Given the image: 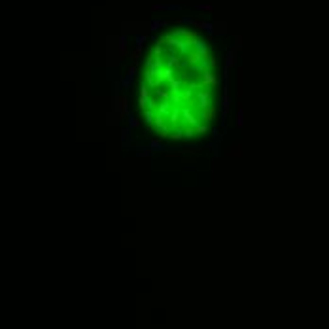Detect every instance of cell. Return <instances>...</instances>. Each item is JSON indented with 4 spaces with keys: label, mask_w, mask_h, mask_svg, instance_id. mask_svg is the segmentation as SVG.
<instances>
[{
    "label": "cell",
    "mask_w": 329,
    "mask_h": 329,
    "mask_svg": "<svg viewBox=\"0 0 329 329\" xmlns=\"http://www.w3.org/2000/svg\"><path fill=\"white\" fill-rule=\"evenodd\" d=\"M203 70H204V74H203V83H201V87H206V85H208V87H216L218 80L214 78V74L208 70V68H203Z\"/></svg>",
    "instance_id": "1"
},
{
    "label": "cell",
    "mask_w": 329,
    "mask_h": 329,
    "mask_svg": "<svg viewBox=\"0 0 329 329\" xmlns=\"http://www.w3.org/2000/svg\"><path fill=\"white\" fill-rule=\"evenodd\" d=\"M182 117H184V121L189 127H197L199 125V119L195 117L193 112H189V108H182Z\"/></svg>",
    "instance_id": "2"
},
{
    "label": "cell",
    "mask_w": 329,
    "mask_h": 329,
    "mask_svg": "<svg viewBox=\"0 0 329 329\" xmlns=\"http://www.w3.org/2000/svg\"><path fill=\"white\" fill-rule=\"evenodd\" d=\"M237 63V51L235 49H229L227 51V57H225V66L227 68H233Z\"/></svg>",
    "instance_id": "3"
},
{
    "label": "cell",
    "mask_w": 329,
    "mask_h": 329,
    "mask_svg": "<svg viewBox=\"0 0 329 329\" xmlns=\"http://www.w3.org/2000/svg\"><path fill=\"white\" fill-rule=\"evenodd\" d=\"M214 116H216V106L214 104H210L208 108H203V119L204 121H212Z\"/></svg>",
    "instance_id": "4"
},
{
    "label": "cell",
    "mask_w": 329,
    "mask_h": 329,
    "mask_svg": "<svg viewBox=\"0 0 329 329\" xmlns=\"http://www.w3.org/2000/svg\"><path fill=\"white\" fill-rule=\"evenodd\" d=\"M161 10H168V12H178L180 6H167V4H153L151 12H161Z\"/></svg>",
    "instance_id": "5"
},
{
    "label": "cell",
    "mask_w": 329,
    "mask_h": 329,
    "mask_svg": "<svg viewBox=\"0 0 329 329\" xmlns=\"http://www.w3.org/2000/svg\"><path fill=\"white\" fill-rule=\"evenodd\" d=\"M199 104H201V108H208L212 102H210V95L208 93H199Z\"/></svg>",
    "instance_id": "6"
},
{
    "label": "cell",
    "mask_w": 329,
    "mask_h": 329,
    "mask_svg": "<svg viewBox=\"0 0 329 329\" xmlns=\"http://www.w3.org/2000/svg\"><path fill=\"white\" fill-rule=\"evenodd\" d=\"M170 21L168 19H161V21H151L150 23V30H159L161 27H168Z\"/></svg>",
    "instance_id": "7"
},
{
    "label": "cell",
    "mask_w": 329,
    "mask_h": 329,
    "mask_svg": "<svg viewBox=\"0 0 329 329\" xmlns=\"http://www.w3.org/2000/svg\"><path fill=\"white\" fill-rule=\"evenodd\" d=\"M127 55V38H125V34H121L119 36V57L123 59Z\"/></svg>",
    "instance_id": "8"
},
{
    "label": "cell",
    "mask_w": 329,
    "mask_h": 329,
    "mask_svg": "<svg viewBox=\"0 0 329 329\" xmlns=\"http://www.w3.org/2000/svg\"><path fill=\"white\" fill-rule=\"evenodd\" d=\"M229 155H231V157H240V155H242V146H240V142H237L235 146H231Z\"/></svg>",
    "instance_id": "9"
},
{
    "label": "cell",
    "mask_w": 329,
    "mask_h": 329,
    "mask_svg": "<svg viewBox=\"0 0 329 329\" xmlns=\"http://www.w3.org/2000/svg\"><path fill=\"white\" fill-rule=\"evenodd\" d=\"M244 125V110H242V104H238V112H237V127L242 129Z\"/></svg>",
    "instance_id": "10"
},
{
    "label": "cell",
    "mask_w": 329,
    "mask_h": 329,
    "mask_svg": "<svg viewBox=\"0 0 329 329\" xmlns=\"http://www.w3.org/2000/svg\"><path fill=\"white\" fill-rule=\"evenodd\" d=\"M157 112H159V114H163V116L168 114V112H170V102H168V100H163L161 104H159V108H157Z\"/></svg>",
    "instance_id": "11"
},
{
    "label": "cell",
    "mask_w": 329,
    "mask_h": 329,
    "mask_svg": "<svg viewBox=\"0 0 329 329\" xmlns=\"http://www.w3.org/2000/svg\"><path fill=\"white\" fill-rule=\"evenodd\" d=\"M168 138H170V140H174V142H178V140H182V138H184V131H172Z\"/></svg>",
    "instance_id": "12"
},
{
    "label": "cell",
    "mask_w": 329,
    "mask_h": 329,
    "mask_svg": "<svg viewBox=\"0 0 329 329\" xmlns=\"http://www.w3.org/2000/svg\"><path fill=\"white\" fill-rule=\"evenodd\" d=\"M140 99H150V91H148V83L140 85Z\"/></svg>",
    "instance_id": "13"
},
{
    "label": "cell",
    "mask_w": 329,
    "mask_h": 329,
    "mask_svg": "<svg viewBox=\"0 0 329 329\" xmlns=\"http://www.w3.org/2000/svg\"><path fill=\"white\" fill-rule=\"evenodd\" d=\"M140 53H142V47H134L131 51V59L134 61V63H138V59H140Z\"/></svg>",
    "instance_id": "14"
},
{
    "label": "cell",
    "mask_w": 329,
    "mask_h": 329,
    "mask_svg": "<svg viewBox=\"0 0 329 329\" xmlns=\"http://www.w3.org/2000/svg\"><path fill=\"white\" fill-rule=\"evenodd\" d=\"M161 55H163V44H161V42H157L155 47H153V57H161Z\"/></svg>",
    "instance_id": "15"
},
{
    "label": "cell",
    "mask_w": 329,
    "mask_h": 329,
    "mask_svg": "<svg viewBox=\"0 0 329 329\" xmlns=\"http://www.w3.org/2000/svg\"><path fill=\"white\" fill-rule=\"evenodd\" d=\"M208 133V125H197L195 127V134H206Z\"/></svg>",
    "instance_id": "16"
},
{
    "label": "cell",
    "mask_w": 329,
    "mask_h": 329,
    "mask_svg": "<svg viewBox=\"0 0 329 329\" xmlns=\"http://www.w3.org/2000/svg\"><path fill=\"white\" fill-rule=\"evenodd\" d=\"M138 125H140V123H138V119H136L134 116H131V114H129V127H131V129H136Z\"/></svg>",
    "instance_id": "17"
},
{
    "label": "cell",
    "mask_w": 329,
    "mask_h": 329,
    "mask_svg": "<svg viewBox=\"0 0 329 329\" xmlns=\"http://www.w3.org/2000/svg\"><path fill=\"white\" fill-rule=\"evenodd\" d=\"M201 30H204V32H212V30H214V23H204V21H203Z\"/></svg>",
    "instance_id": "18"
},
{
    "label": "cell",
    "mask_w": 329,
    "mask_h": 329,
    "mask_svg": "<svg viewBox=\"0 0 329 329\" xmlns=\"http://www.w3.org/2000/svg\"><path fill=\"white\" fill-rule=\"evenodd\" d=\"M242 80H244V72L238 70V97H242Z\"/></svg>",
    "instance_id": "19"
},
{
    "label": "cell",
    "mask_w": 329,
    "mask_h": 329,
    "mask_svg": "<svg viewBox=\"0 0 329 329\" xmlns=\"http://www.w3.org/2000/svg\"><path fill=\"white\" fill-rule=\"evenodd\" d=\"M197 10H201V12H212V10H214V6H212V4H199V6H197Z\"/></svg>",
    "instance_id": "20"
},
{
    "label": "cell",
    "mask_w": 329,
    "mask_h": 329,
    "mask_svg": "<svg viewBox=\"0 0 329 329\" xmlns=\"http://www.w3.org/2000/svg\"><path fill=\"white\" fill-rule=\"evenodd\" d=\"M146 38H148L146 34H138V36H136V47H142L144 42H146Z\"/></svg>",
    "instance_id": "21"
},
{
    "label": "cell",
    "mask_w": 329,
    "mask_h": 329,
    "mask_svg": "<svg viewBox=\"0 0 329 329\" xmlns=\"http://www.w3.org/2000/svg\"><path fill=\"white\" fill-rule=\"evenodd\" d=\"M193 134H195V127H185L184 129V136L185 138H191Z\"/></svg>",
    "instance_id": "22"
},
{
    "label": "cell",
    "mask_w": 329,
    "mask_h": 329,
    "mask_svg": "<svg viewBox=\"0 0 329 329\" xmlns=\"http://www.w3.org/2000/svg\"><path fill=\"white\" fill-rule=\"evenodd\" d=\"M185 151H189V153H201V151H204V146H195V148H189Z\"/></svg>",
    "instance_id": "23"
},
{
    "label": "cell",
    "mask_w": 329,
    "mask_h": 329,
    "mask_svg": "<svg viewBox=\"0 0 329 329\" xmlns=\"http://www.w3.org/2000/svg\"><path fill=\"white\" fill-rule=\"evenodd\" d=\"M134 74H136V63H133L131 66H129V70H127V76H129V78H133Z\"/></svg>",
    "instance_id": "24"
},
{
    "label": "cell",
    "mask_w": 329,
    "mask_h": 329,
    "mask_svg": "<svg viewBox=\"0 0 329 329\" xmlns=\"http://www.w3.org/2000/svg\"><path fill=\"white\" fill-rule=\"evenodd\" d=\"M157 131H159V136H161V138L170 136V133H168V129H167V127H161V129H157Z\"/></svg>",
    "instance_id": "25"
},
{
    "label": "cell",
    "mask_w": 329,
    "mask_h": 329,
    "mask_svg": "<svg viewBox=\"0 0 329 329\" xmlns=\"http://www.w3.org/2000/svg\"><path fill=\"white\" fill-rule=\"evenodd\" d=\"M150 146H151V148H161L163 150V144H161V140H157V138H153V140L150 142Z\"/></svg>",
    "instance_id": "26"
},
{
    "label": "cell",
    "mask_w": 329,
    "mask_h": 329,
    "mask_svg": "<svg viewBox=\"0 0 329 329\" xmlns=\"http://www.w3.org/2000/svg\"><path fill=\"white\" fill-rule=\"evenodd\" d=\"M240 47H242V38H240V36H237V38H235V47H233V49L238 51Z\"/></svg>",
    "instance_id": "27"
},
{
    "label": "cell",
    "mask_w": 329,
    "mask_h": 329,
    "mask_svg": "<svg viewBox=\"0 0 329 329\" xmlns=\"http://www.w3.org/2000/svg\"><path fill=\"white\" fill-rule=\"evenodd\" d=\"M131 83H133V78H129V76H127L125 80H123V87H125V89H129V87H131Z\"/></svg>",
    "instance_id": "28"
},
{
    "label": "cell",
    "mask_w": 329,
    "mask_h": 329,
    "mask_svg": "<svg viewBox=\"0 0 329 329\" xmlns=\"http://www.w3.org/2000/svg\"><path fill=\"white\" fill-rule=\"evenodd\" d=\"M182 151H167V157H180Z\"/></svg>",
    "instance_id": "29"
},
{
    "label": "cell",
    "mask_w": 329,
    "mask_h": 329,
    "mask_svg": "<svg viewBox=\"0 0 329 329\" xmlns=\"http://www.w3.org/2000/svg\"><path fill=\"white\" fill-rule=\"evenodd\" d=\"M208 66H210V68H214V66H216V59H214L212 55L208 57Z\"/></svg>",
    "instance_id": "30"
},
{
    "label": "cell",
    "mask_w": 329,
    "mask_h": 329,
    "mask_svg": "<svg viewBox=\"0 0 329 329\" xmlns=\"http://www.w3.org/2000/svg\"><path fill=\"white\" fill-rule=\"evenodd\" d=\"M138 155H140V157H148V155H150V150H144V151H140Z\"/></svg>",
    "instance_id": "31"
},
{
    "label": "cell",
    "mask_w": 329,
    "mask_h": 329,
    "mask_svg": "<svg viewBox=\"0 0 329 329\" xmlns=\"http://www.w3.org/2000/svg\"><path fill=\"white\" fill-rule=\"evenodd\" d=\"M121 134H123V138H125L127 134H131V129H123V131H121Z\"/></svg>",
    "instance_id": "32"
}]
</instances>
